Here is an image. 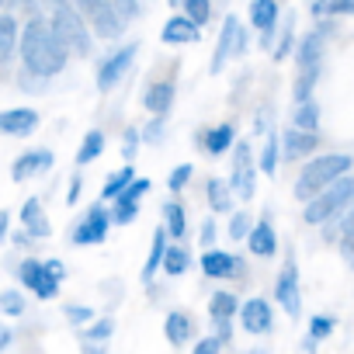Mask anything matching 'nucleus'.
Instances as JSON below:
<instances>
[{"label": "nucleus", "mask_w": 354, "mask_h": 354, "mask_svg": "<svg viewBox=\"0 0 354 354\" xmlns=\"http://www.w3.org/2000/svg\"><path fill=\"white\" fill-rule=\"evenodd\" d=\"M163 42H167V46L198 42V25H192L188 18H170V21L163 25Z\"/></svg>", "instance_id": "obj_22"}, {"label": "nucleus", "mask_w": 354, "mask_h": 354, "mask_svg": "<svg viewBox=\"0 0 354 354\" xmlns=\"http://www.w3.org/2000/svg\"><path fill=\"white\" fill-rule=\"evenodd\" d=\"M247 46H250V39H247V32L240 28V32H236V46H233V56H243V53H247Z\"/></svg>", "instance_id": "obj_52"}, {"label": "nucleus", "mask_w": 354, "mask_h": 354, "mask_svg": "<svg viewBox=\"0 0 354 354\" xmlns=\"http://www.w3.org/2000/svg\"><path fill=\"white\" fill-rule=\"evenodd\" d=\"M111 8L118 11L122 21H132V18L139 15V0H111Z\"/></svg>", "instance_id": "obj_45"}, {"label": "nucleus", "mask_w": 354, "mask_h": 354, "mask_svg": "<svg viewBox=\"0 0 354 354\" xmlns=\"http://www.w3.org/2000/svg\"><path fill=\"white\" fill-rule=\"evenodd\" d=\"M250 25L261 32V42L271 46L274 25H278V4H274V0H254V4H250Z\"/></svg>", "instance_id": "obj_15"}, {"label": "nucleus", "mask_w": 354, "mask_h": 354, "mask_svg": "<svg viewBox=\"0 0 354 354\" xmlns=\"http://www.w3.org/2000/svg\"><path fill=\"white\" fill-rule=\"evenodd\" d=\"M53 163H56V156H53L49 149H32V153H25V156H18V160H15L11 177H15V181H25V177H32V174L49 170Z\"/></svg>", "instance_id": "obj_16"}, {"label": "nucleus", "mask_w": 354, "mask_h": 354, "mask_svg": "<svg viewBox=\"0 0 354 354\" xmlns=\"http://www.w3.org/2000/svg\"><path fill=\"white\" fill-rule=\"evenodd\" d=\"M160 264H163V271H167L170 278H177V274H185V271L192 268V254H188L185 247H167Z\"/></svg>", "instance_id": "obj_27"}, {"label": "nucleus", "mask_w": 354, "mask_h": 354, "mask_svg": "<svg viewBox=\"0 0 354 354\" xmlns=\"http://www.w3.org/2000/svg\"><path fill=\"white\" fill-rule=\"evenodd\" d=\"M292 49H295V25H292V18H288V25H285V32H281V42H278V49H274V59H285Z\"/></svg>", "instance_id": "obj_43"}, {"label": "nucleus", "mask_w": 354, "mask_h": 354, "mask_svg": "<svg viewBox=\"0 0 354 354\" xmlns=\"http://www.w3.org/2000/svg\"><path fill=\"white\" fill-rule=\"evenodd\" d=\"M192 174H195V167H192V163H181V167H177V170L170 174L167 188H170V192H181V188H185V185L192 181Z\"/></svg>", "instance_id": "obj_42"}, {"label": "nucleus", "mask_w": 354, "mask_h": 354, "mask_svg": "<svg viewBox=\"0 0 354 354\" xmlns=\"http://www.w3.org/2000/svg\"><path fill=\"white\" fill-rule=\"evenodd\" d=\"M316 347H319V340H313V337L306 333V340H302V351H306V354H316Z\"/></svg>", "instance_id": "obj_57"}, {"label": "nucleus", "mask_w": 354, "mask_h": 354, "mask_svg": "<svg viewBox=\"0 0 354 354\" xmlns=\"http://www.w3.org/2000/svg\"><path fill=\"white\" fill-rule=\"evenodd\" d=\"M185 8H188V21L192 25H205L212 18V4H209V0H185Z\"/></svg>", "instance_id": "obj_38"}, {"label": "nucleus", "mask_w": 354, "mask_h": 354, "mask_svg": "<svg viewBox=\"0 0 354 354\" xmlns=\"http://www.w3.org/2000/svg\"><path fill=\"white\" fill-rule=\"evenodd\" d=\"M163 240H167V230L160 226V230L153 233V250H149V261H146V268H142V281H146V285H149V281H153V274L160 271V261H163V250H167V243H163Z\"/></svg>", "instance_id": "obj_30"}, {"label": "nucleus", "mask_w": 354, "mask_h": 354, "mask_svg": "<svg viewBox=\"0 0 354 354\" xmlns=\"http://www.w3.org/2000/svg\"><path fill=\"white\" fill-rule=\"evenodd\" d=\"M63 313H66V319H70V323H77V326H80V323H91V319H94V313H91L87 306H66Z\"/></svg>", "instance_id": "obj_46"}, {"label": "nucleus", "mask_w": 354, "mask_h": 354, "mask_svg": "<svg viewBox=\"0 0 354 354\" xmlns=\"http://www.w3.org/2000/svg\"><path fill=\"white\" fill-rule=\"evenodd\" d=\"M18 49H21L25 70H28L32 77H42V80L63 73V66H66V59H70L66 42H63V39L53 32V25H46L42 18H32V21L25 25V35H21Z\"/></svg>", "instance_id": "obj_1"}, {"label": "nucleus", "mask_w": 354, "mask_h": 354, "mask_svg": "<svg viewBox=\"0 0 354 354\" xmlns=\"http://www.w3.org/2000/svg\"><path fill=\"white\" fill-rule=\"evenodd\" d=\"M136 216H139V202H132V198L118 195V198H115V209H111V223H118V226H129Z\"/></svg>", "instance_id": "obj_36"}, {"label": "nucleus", "mask_w": 354, "mask_h": 354, "mask_svg": "<svg viewBox=\"0 0 354 354\" xmlns=\"http://www.w3.org/2000/svg\"><path fill=\"white\" fill-rule=\"evenodd\" d=\"M163 226H167V236H174V240H181L185 236V209L177 205V202H170V205H163Z\"/></svg>", "instance_id": "obj_31"}, {"label": "nucleus", "mask_w": 354, "mask_h": 354, "mask_svg": "<svg viewBox=\"0 0 354 354\" xmlns=\"http://www.w3.org/2000/svg\"><path fill=\"white\" fill-rule=\"evenodd\" d=\"M163 330H167V340H170L174 347H181V344H188V340H192V333H195V323H192V316H188V313L174 309V313H167V323H163Z\"/></svg>", "instance_id": "obj_19"}, {"label": "nucleus", "mask_w": 354, "mask_h": 354, "mask_svg": "<svg viewBox=\"0 0 354 354\" xmlns=\"http://www.w3.org/2000/svg\"><path fill=\"white\" fill-rule=\"evenodd\" d=\"M0 313L4 316H21L25 313V295L21 292H0Z\"/></svg>", "instance_id": "obj_39"}, {"label": "nucleus", "mask_w": 354, "mask_h": 354, "mask_svg": "<svg viewBox=\"0 0 354 354\" xmlns=\"http://www.w3.org/2000/svg\"><path fill=\"white\" fill-rule=\"evenodd\" d=\"M247 247H250L254 257H274V250H278V233H274V226H271L268 216H264L261 223L250 226V233H247Z\"/></svg>", "instance_id": "obj_14"}, {"label": "nucleus", "mask_w": 354, "mask_h": 354, "mask_svg": "<svg viewBox=\"0 0 354 354\" xmlns=\"http://www.w3.org/2000/svg\"><path fill=\"white\" fill-rule=\"evenodd\" d=\"M101 149H104V136L94 129V132H87L84 136V142H80V153H77V163L84 167V163H91V160H97L101 156Z\"/></svg>", "instance_id": "obj_34"}, {"label": "nucleus", "mask_w": 354, "mask_h": 354, "mask_svg": "<svg viewBox=\"0 0 354 354\" xmlns=\"http://www.w3.org/2000/svg\"><path fill=\"white\" fill-rule=\"evenodd\" d=\"M18 278H21V285H25V288H32L39 299H56V295H59V278H53V274H49L46 261L25 257V261L18 264Z\"/></svg>", "instance_id": "obj_7"}, {"label": "nucleus", "mask_w": 354, "mask_h": 354, "mask_svg": "<svg viewBox=\"0 0 354 354\" xmlns=\"http://www.w3.org/2000/svg\"><path fill=\"white\" fill-rule=\"evenodd\" d=\"M233 139H236V129H233V125H219V129H209V132L202 136V146H205L209 156H223V153L233 146Z\"/></svg>", "instance_id": "obj_24"}, {"label": "nucleus", "mask_w": 354, "mask_h": 354, "mask_svg": "<svg viewBox=\"0 0 354 354\" xmlns=\"http://www.w3.org/2000/svg\"><path fill=\"white\" fill-rule=\"evenodd\" d=\"M316 146H319V136H316V132H302V129H288L285 139H281L285 160H302V156H309Z\"/></svg>", "instance_id": "obj_17"}, {"label": "nucleus", "mask_w": 354, "mask_h": 354, "mask_svg": "<svg viewBox=\"0 0 354 354\" xmlns=\"http://www.w3.org/2000/svg\"><path fill=\"white\" fill-rule=\"evenodd\" d=\"M250 212H233V219H230V236L233 240H247V233H250Z\"/></svg>", "instance_id": "obj_41"}, {"label": "nucleus", "mask_w": 354, "mask_h": 354, "mask_svg": "<svg viewBox=\"0 0 354 354\" xmlns=\"http://www.w3.org/2000/svg\"><path fill=\"white\" fill-rule=\"evenodd\" d=\"M212 323H216V333H212V337H219L223 347H226V344L233 340V326H230V319H212Z\"/></svg>", "instance_id": "obj_49"}, {"label": "nucleus", "mask_w": 354, "mask_h": 354, "mask_svg": "<svg viewBox=\"0 0 354 354\" xmlns=\"http://www.w3.org/2000/svg\"><path fill=\"white\" fill-rule=\"evenodd\" d=\"M351 167H354V156H347V153H326V156L309 160L302 167V174H299V181H295V198L299 202H309L326 185H333L337 177H344Z\"/></svg>", "instance_id": "obj_2"}, {"label": "nucleus", "mask_w": 354, "mask_h": 354, "mask_svg": "<svg viewBox=\"0 0 354 354\" xmlns=\"http://www.w3.org/2000/svg\"><path fill=\"white\" fill-rule=\"evenodd\" d=\"M236 32H240V21L236 18H226V25H223V35H219V46H216V53H212V73H219L223 66H226V59L233 56V46H236Z\"/></svg>", "instance_id": "obj_20"}, {"label": "nucleus", "mask_w": 354, "mask_h": 354, "mask_svg": "<svg viewBox=\"0 0 354 354\" xmlns=\"http://www.w3.org/2000/svg\"><path fill=\"white\" fill-rule=\"evenodd\" d=\"M202 243H205V247H212V243H216V223H212V219H205V223H202Z\"/></svg>", "instance_id": "obj_50"}, {"label": "nucleus", "mask_w": 354, "mask_h": 354, "mask_svg": "<svg viewBox=\"0 0 354 354\" xmlns=\"http://www.w3.org/2000/svg\"><path fill=\"white\" fill-rule=\"evenodd\" d=\"M80 192H84V181H80V177H73V181H70V195H66V202L73 205V202L80 198Z\"/></svg>", "instance_id": "obj_53"}, {"label": "nucleus", "mask_w": 354, "mask_h": 354, "mask_svg": "<svg viewBox=\"0 0 354 354\" xmlns=\"http://www.w3.org/2000/svg\"><path fill=\"white\" fill-rule=\"evenodd\" d=\"M35 129H39V111L32 108L0 111V136H32Z\"/></svg>", "instance_id": "obj_13"}, {"label": "nucleus", "mask_w": 354, "mask_h": 354, "mask_svg": "<svg viewBox=\"0 0 354 354\" xmlns=\"http://www.w3.org/2000/svg\"><path fill=\"white\" fill-rule=\"evenodd\" d=\"M46 268H49V274H53V278H59V281L66 278V268H63V261H46Z\"/></svg>", "instance_id": "obj_54"}, {"label": "nucleus", "mask_w": 354, "mask_h": 354, "mask_svg": "<svg viewBox=\"0 0 354 354\" xmlns=\"http://www.w3.org/2000/svg\"><path fill=\"white\" fill-rule=\"evenodd\" d=\"M8 223H11V216H8V212H0V243L8 240Z\"/></svg>", "instance_id": "obj_56"}, {"label": "nucleus", "mask_w": 354, "mask_h": 354, "mask_svg": "<svg viewBox=\"0 0 354 354\" xmlns=\"http://www.w3.org/2000/svg\"><path fill=\"white\" fill-rule=\"evenodd\" d=\"M8 347H11V330H8L4 323H0V354H4Z\"/></svg>", "instance_id": "obj_55"}, {"label": "nucleus", "mask_w": 354, "mask_h": 354, "mask_svg": "<svg viewBox=\"0 0 354 354\" xmlns=\"http://www.w3.org/2000/svg\"><path fill=\"white\" fill-rule=\"evenodd\" d=\"M132 59H136V46H125V49H118L115 56H108V59L101 63V70H97V91H111V87L129 73Z\"/></svg>", "instance_id": "obj_11"}, {"label": "nucleus", "mask_w": 354, "mask_h": 354, "mask_svg": "<svg viewBox=\"0 0 354 354\" xmlns=\"http://www.w3.org/2000/svg\"><path fill=\"white\" fill-rule=\"evenodd\" d=\"M278 160H281V142H278V136H268L264 153H261V170L264 174H274L278 170Z\"/></svg>", "instance_id": "obj_37"}, {"label": "nucleus", "mask_w": 354, "mask_h": 354, "mask_svg": "<svg viewBox=\"0 0 354 354\" xmlns=\"http://www.w3.org/2000/svg\"><path fill=\"white\" fill-rule=\"evenodd\" d=\"M274 299H278V306L292 319H299V313H302V288H299V268H295L292 254L285 257V268H281V274L274 281Z\"/></svg>", "instance_id": "obj_6"}, {"label": "nucleus", "mask_w": 354, "mask_h": 354, "mask_svg": "<svg viewBox=\"0 0 354 354\" xmlns=\"http://www.w3.org/2000/svg\"><path fill=\"white\" fill-rule=\"evenodd\" d=\"M219 351H223V340H219V337H205V340L195 344L192 354H219Z\"/></svg>", "instance_id": "obj_48"}, {"label": "nucleus", "mask_w": 354, "mask_h": 354, "mask_svg": "<svg viewBox=\"0 0 354 354\" xmlns=\"http://www.w3.org/2000/svg\"><path fill=\"white\" fill-rule=\"evenodd\" d=\"M132 177H136V174H132V167H122V170H115V174L108 177V181H104V188H101V198H104V202H108V198L115 202V198L125 192V185L132 181Z\"/></svg>", "instance_id": "obj_32"}, {"label": "nucleus", "mask_w": 354, "mask_h": 354, "mask_svg": "<svg viewBox=\"0 0 354 354\" xmlns=\"http://www.w3.org/2000/svg\"><path fill=\"white\" fill-rule=\"evenodd\" d=\"M240 309V299L233 292H216L209 299V316L212 319H233V313Z\"/></svg>", "instance_id": "obj_29"}, {"label": "nucleus", "mask_w": 354, "mask_h": 354, "mask_svg": "<svg viewBox=\"0 0 354 354\" xmlns=\"http://www.w3.org/2000/svg\"><path fill=\"white\" fill-rule=\"evenodd\" d=\"M323 15H354V0H323Z\"/></svg>", "instance_id": "obj_44"}, {"label": "nucleus", "mask_w": 354, "mask_h": 354, "mask_svg": "<svg viewBox=\"0 0 354 354\" xmlns=\"http://www.w3.org/2000/svg\"><path fill=\"white\" fill-rule=\"evenodd\" d=\"M142 104H146L153 115H167V111H170V104H174V84H170V80H160V84H153V87L146 91Z\"/></svg>", "instance_id": "obj_23"}, {"label": "nucleus", "mask_w": 354, "mask_h": 354, "mask_svg": "<svg viewBox=\"0 0 354 354\" xmlns=\"http://www.w3.org/2000/svg\"><path fill=\"white\" fill-rule=\"evenodd\" d=\"M205 195H209V205H212V212H233V192H230V185L226 181H209V188H205Z\"/></svg>", "instance_id": "obj_28"}, {"label": "nucleus", "mask_w": 354, "mask_h": 354, "mask_svg": "<svg viewBox=\"0 0 354 354\" xmlns=\"http://www.w3.org/2000/svg\"><path fill=\"white\" fill-rule=\"evenodd\" d=\"M142 139H146V142H160V139H163V115H156V118L146 125Z\"/></svg>", "instance_id": "obj_47"}, {"label": "nucleus", "mask_w": 354, "mask_h": 354, "mask_svg": "<svg viewBox=\"0 0 354 354\" xmlns=\"http://www.w3.org/2000/svg\"><path fill=\"white\" fill-rule=\"evenodd\" d=\"M247 264L240 261V257H233V254H226V250H205L202 254V271H205V278H243L247 271H243Z\"/></svg>", "instance_id": "obj_10"}, {"label": "nucleus", "mask_w": 354, "mask_h": 354, "mask_svg": "<svg viewBox=\"0 0 354 354\" xmlns=\"http://www.w3.org/2000/svg\"><path fill=\"white\" fill-rule=\"evenodd\" d=\"M136 146H139V136H136V129H129V132H125V146H122V153H125V156H132V153H136Z\"/></svg>", "instance_id": "obj_51"}, {"label": "nucleus", "mask_w": 354, "mask_h": 354, "mask_svg": "<svg viewBox=\"0 0 354 354\" xmlns=\"http://www.w3.org/2000/svg\"><path fill=\"white\" fill-rule=\"evenodd\" d=\"M84 354H108V347H101V344H94V340H87V347H84Z\"/></svg>", "instance_id": "obj_58"}, {"label": "nucleus", "mask_w": 354, "mask_h": 354, "mask_svg": "<svg viewBox=\"0 0 354 354\" xmlns=\"http://www.w3.org/2000/svg\"><path fill=\"white\" fill-rule=\"evenodd\" d=\"M292 122H295V129H302V132H316V129H319V104H316L313 97H309V101H299Z\"/></svg>", "instance_id": "obj_26"}, {"label": "nucleus", "mask_w": 354, "mask_h": 354, "mask_svg": "<svg viewBox=\"0 0 354 354\" xmlns=\"http://www.w3.org/2000/svg\"><path fill=\"white\" fill-rule=\"evenodd\" d=\"M73 8L84 15V21H91V28L101 39H118L122 28H125V21L111 8V0H73Z\"/></svg>", "instance_id": "obj_5"}, {"label": "nucleus", "mask_w": 354, "mask_h": 354, "mask_svg": "<svg viewBox=\"0 0 354 354\" xmlns=\"http://www.w3.org/2000/svg\"><path fill=\"white\" fill-rule=\"evenodd\" d=\"M230 192H233V195H240L243 202H250V198H254V153H250V142H236Z\"/></svg>", "instance_id": "obj_8"}, {"label": "nucleus", "mask_w": 354, "mask_h": 354, "mask_svg": "<svg viewBox=\"0 0 354 354\" xmlns=\"http://www.w3.org/2000/svg\"><path fill=\"white\" fill-rule=\"evenodd\" d=\"M15 49H18V21L11 15H0V66L11 59Z\"/></svg>", "instance_id": "obj_25"}, {"label": "nucleus", "mask_w": 354, "mask_h": 354, "mask_svg": "<svg viewBox=\"0 0 354 354\" xmlns=\"http://www.w3.org/2000/svg\"><path fill=\"white\" fill-rule=\"evenodd\" d=\"M21 223H25V233L35 236V240H42V236L53 233V226H49V219H46L39 198H28V202H25V209H21Z\"/></svg>", "instance_id": "obj_18"}, {"label": "nucleus", "mask_w": 354, "mask_h": 354, "mask_svg": "<svg viewBox=\"0 0 354 354\" xmlns=\"http://www.w3.org/2000/svg\"><path fill=\"white\" fill-rule=\"evenodd\" d=\"M319 80V66H299V80H295V101H309L313 97V87Z\"/></svg>", "instance_id": "obj_33"}, {"label": "nucleus", "mask_w": 354, "mask_h": 354, "mask_svg": "<svg viewBox=\"0 0 354 354\" xmlns=\"http://www.w3.org/2000/svg\"><path fill=\"white\" fill-rule=\"evenodd\" d=\"M53 11V32L66 42V49L70 53H77V56H91V32H87V25H84V15L73 8V0H63V4H56V8H49Z\"/></svg>", "instance_id": "obj_4"}, {"label": "nucleus", "mask_w": 354, "mask_h": 354, "mask_svg": "<svg viewBox=\"0 0 354 354\" xmlns=\"http://www.w3.org/2000/svg\"><path fill=\"white\" fill-rule=\"evenodd\" d=\"M111 333H115V323L104 316V319H97L94 326H87V340H94V344H104V340H111Z\"/></svg>", "instance_id": "obj_40"}, {"label": "nucleus", "mask_w": 354, "mask_h": 354, "mask_svg": "<svg viewBox=\"0 0 354 354\" xmlns=\"http://www.w3.org/2000/svg\"><path fill=\"white\" fill-rule=\"evenodd\" d=\"M108 226H111V212H104L101 205H94V209L80 219V226L73 230V243H77V247L101 243V240H108Z\"/></svg>", "instance_id": "obj_9"}, {"label": "nucleus", "mask_w": 354, "mask_h": 354, "mask_svg": "<svg viewBox=\"0 0 354 354\" xmlns=\"http://www.w3.org/2000/svg\"><path fill=\"white\" fill-rule=\"evenodd\" d=\"M236 313H240L247 333H257L261 337V333H271L274 330V313H271V306L264 299H247Z\"/></svg>", "instance_id": "obj_12"}, {"label": "nucleus", "mask_w": 354, "mask_h": 354, "mask_svg": "<svg viewBox=\"0 0 354 354\" xmlns=\"http://www.w3.org/2000/svg\"><path fill=\"white\" fill-rule=\"evenodd\" d=\"M247 354H268V351H261V347H257V351H247Z\"/></svg>", "instance_id": "obj_59"}, {"label": "nucleus", "mask_w": 354, "mask_h": 354, "mask_svg": "<svg viewBox=\"0 0 354 354\" xmlns=\"http://www.w3.org/2000/svg\"><path fill=\"white\" fill-rule=\"evenodd\" d=\"M333 330H337V316H330V313H316L313 319H309V337L313 340H326V337H333Z\"/></svg>", "instance_id": "obj_35"}, {"label": "nucleus", "mask_w": 354, "mask_h": 354, "mask_svg": "<svg viewBox=\"0 0 354 354\" xmlns=\"http://www.w3.org/2000/svg\"><path fill=\"white\" fill-rule=\"evenodd\" d=\"M323 35H326V28L309 32V35L299 42V49H295L299 66H319V59H323Z\"/></svg>", "instance_id": "obj_21"}, {"label": "nucleus", "mask_w": 354, "mask_h": 354, "mask_svg": "<svg viewBox=\"0 0 354 354\" xmlns=\"http://www.w3.org/2000/svg\"><path fill=\"white\" fill-rule=\"evenodd\" d=\"M351 195H354V177H337L333 185H326L319 195H313L309 202H306V212H302V219L309 223V226H323L326 219H333V216H340L344 212V205L351 202Z\"/></svg>", "instance_id": "obj_3"}]
</instances>
